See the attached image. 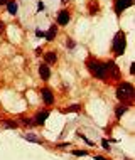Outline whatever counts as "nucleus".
I'll use <instances>...</instances> for the list:
<instances>
[{
  "mask_svg": "<svg viewBox=\"0 0 135 160\" xmlns=\"http://www.w3.org/2000/svg\"><path fill=\"white\" fill-rule=\"evenodd\" d=\"M86 66H88V71L95 78H98V79H101V81H106L108 79L105 62L98 61V59H88V61H86Z\"/></svg>",
  "mask_w": 135,
  "mask_h": 160,
  "instance_id": "obj_1",
  "label": "nucleus"
},
{
  "mask_svg": "<svg viewBox=\"0 0 135 160\" xmlns=\"http://www.w3.org/2000/svg\"><path fill=\"white\" fill-rule=\"evenodd\" d=\"M117 98L120 99L122 103H128L133 99V86L127 83V81H123V83H120L117 86Z\"/></svg>",
  "mask_w": 135,
  "mask_h": 160,
  "instance_id": "obj_2",
  "label": "nucleus"
},
{
  "mask_svg": "<svg viewBox=\"0 0 135 160\" xmlns=\"http://www.w3.org/2000/svg\"><path fill=\"white\" fill-rule=\"evenodd\" d=\"M125 47H127V39H125V32H117L113 37V51L115 56H122L125 52Z\"/></svg>",
  "mask_w": 135,
  "mask_h": 160,
  "instance_id": "obj_3",
  "label": "nucleus"
},
{
  "mask_svg": "<svg viewBox=\"0 0 135 160\" xmlns=\"http://www.w3.org/2000/svg\"><path fill=\"white\" fill-rule=\"evenodd\" d=\"M105 66H106V74H108V78H110V79H113V81L122 79V71H120V68L117 66L113 61H106Z\"/></svg>",
  "mask_w": 135,
  "mask_h": 160,
  "instance_id": "obj_4",
  "label": "nucleus"
},
{
  "mask_svg": "<svg viewBox=\"0 0 135 160\" xmlns=\"http://www.w3.org/2000/svg\"><path fill=\"white\" fill-rule=\"evenodd\" d=\"M41 98H42V101H44V105H47V106L54 105V93L51 91L49 88H42L41 89Z\"/></svg>",
  "mask_w": 135,
  "mask_h": 160,
  "instance_id": "obj_5",
  "label": "nucleus"
},
{
  "mask_svg": "<svg viewBox=\"0 0 135 160\" xmlns=\"http://www.w3.org/2000/svg\"><path fill=\"white\" fill-rule=\"evenodd\" d=\"M132 3H133V0H115V12H117V15H122V12H123L125 8H128Z\"/></svg>",
  "mask_w": 135,
  "mask_h": 160,
  "instance_id": "obj_6",
  "label": "nucleus"
},
{
  "mask_svg": "<svg viewBox=\"0 0 135 160\" xmlns=\"http://www.w3.org/2000/svg\"><path fill=\"white\" fill-rule=\"evenodd\" d=\"M47 118H49V110H42V111H37L32 120H34V125H39V127H41V125L46 123Z\"/></svg>",
  "mask_w": 135,
  "mask_h": 160,
  "instance_id": "obj_7",
  "label": "nucleus"
},
{
  "mask_svg": "<svg viewBox=\"0 0 135 160\" xmlns=\"http://www.w3.org/2000/svg\"><path fill=\"white\" fill-rule=\"evenodd\" d=\"M39 76H41V79H44V81H47L51 78V69H49L47 64H41V66H39Z\"/></svg>",
  "mask_w": 135,
  "mask_h": 160,
  "instance_id": "obj_8",
  "label": "nucleus"
},
{
  "mask_svg": "<svg viewBox=\"0 0 135 160\" xmlns=\"http://www.w3.org/2000/svg\"><path fill=\"white\" fill-rule=\"evenodd\" d=\"M69 19H71L69 12L68 10H61L59 15H58V24L59 25H66V24H69Z\"/></svg>",
  "mask_w": 135,
  "mask_h": 160,
  "instance_id": "obj_9",
  "label": "nucleus"
},
{
  "mask_svg": "<svg viewBox=\"0 0 135 160\" xmlns=\"http://www.w3.org/2000/svg\"><path fill=\"white\" fill-rule=\"evenodd\" d=\"M44 59H46L47 66H49V64H54L56 61H58V52H56V51H47L46 56H44Z\"/></svg>",
  "mask_w": 135,
  "mask_h": 160,
  "instance_id": "obj_10",
  "label": "nucleus"
},
{
  "mask_svg": "<svg viewBox=\"0 0 135 160\" xmlns=\"http://www.w3.org/2000/svg\"><path fill=\"white\" fill-rule=\"evenodd\" d=\"M56 34H58V27H56V25H51L49 31L44 32V37L47 39V41H54V39H56Z\"/></svg>",
  "mask_w": 135,
  "mask_h": 160,
  "instance_id": "obj_11",
  "label": "nucleus"
},
{
  "mask_svg": "<svg viewBox=\"0 0 135 160\" xmlns=\"http://www.w3.org/2000/svg\"><path fill=\"white\" fill-rule=\"evenodd\" d=\"M7 10H8V14L15 15V14H17V10H19V3H17L15 0H8V3H7Z\"/></svg>",
  "mask_w": 135,
  "mask_h": 160,
  "instance_id": "obj_12",
  "label": "nucleus"
},
{
  "mask_svg": "<svg viewBox=\"0 0 135 160\" xmlns=\"http://www.w3.org/2000/svg\"><path fill=\"white\" fill-rule=\"evenodd\" d=\"M22 137L25 138V140H29V142H34V143H44V140L39 138L37 135H34V133H24Z\"/></svg>",
  "mask_w": 135,
  "mask_h": 160,
  "instance_id": "obj_13",
  "label": "nucleus"
},
{
  "mask_svg": "<svg viewBox=\"0 0 135 160\" xmlns=\"http://www.w3.org/2000/svg\"><path fill=\"white\" fill-rule=\"evenodd\" d=\"M2 125L5 128H10V130H15V128H19V122H15V120H10V118H5L2 122Z\"/></svg>",
  "mask_w": 135,
  "mask_h": 160,
  "instance_id": "obj_14",
  "label": "nucleus"
},
{
  "mask_svg": "<svg viewBox=\"0 0 135 160\" xmlns=\"http://www.w3.org/2000/svg\"><path fill=\"white\" fill-rule=\"evenodd\" d=\"M88 10H90V14H91V15L98 14V10H100V5H98V2H96V0H91V2L88 3Z\"/></svg>",
  "mask_w": 135,
  "mask_h": 160,
  "instance_id": "obj_15",
  "label": "nucleus"
},
{
  "mask_svg": "<svg viewBox=\"0 0 135 160\" xmlns=\"http://www.w3.org/2000/svg\"><path fill=\"white\" fill-rule=\"evenodd\" d=\"M127 110H128V106H127V105H120V106H117V108H115V116H117V118H122V115L127 113Z\"/></svg>",
  "mask_w": 135,
  "mask_h": 160,
  "instance_id": "obj_16",
  "label": "nucleus"
},
{
  "mask_svg": "<svg viewBox=\"0 0 135 160\" xmlns=\"http://www.w3.org/2000/svg\"><path fill=\"white\" fill-rule=\"evenodd\" d=\"M19 120H20L19 125H24V127H34V120L29 118V116H20Z\"/></svg>",
  "mask_w": 135,
  "mask_h": 160,
  "instance_id": "obj_17",
  "label": "nucleus"
},
{
  "mask_svg": "<svg viewBox=\"0 0 135 160\" xmlns=\"http://www.w3.org/2000/svg\"><path fill=\"white\" fill-rule=\"evenodd\" d=\"M78 113V111H81V105H71V106H68V108H64L63 110V113Z\"/></svg>",
  "mask_w": 135,
  "mask_h": 160,
  "instance_id": "obj_18",
  "label": "nucleus"
},
{
  "mask_svg": "<svg viewBox=\"0 0 135 160\" xmlns=\"http://www.w3.org/2000/svg\"><path fill=\"white\" fill-rule=\"evenodd\" d=\"M71 153L75 155V157H86V155H88V152H86V150H73Z\"/></svg>",
  "mask_w": 135,
  "mask_h": 160,
  "instance_id": "obj_19",
  "label": "nucleus"
},
{
  "mask_svg": "<svg viewBox=\"0 0 135 160\" xmlns=\"http://www.w3.org/2000/svg\"><path fill=\"white\" fill-rule=\"evenodd\" d=\"M66 46L69 47V49H73V47H75V46H76V42H75V41H73V39H68V41H66Z\"/></svg>",
  "mask_w": 135,
  "mask_h": 160,
  "instance_id": "obj_20",
  "label": "nucleus"
},
{
  "mask_svg": "<svg viewBox=\"0 0 135 160\" xmlns=\"http://www.w3.org/2000/svg\"><path fill=\"white\" fill-rule=\"evenodd\" d=\"M101 145H103V148H105V150H110V147H108V142H106V140H103Z\"/></svg>",
  "mask_w": 135,
  "mask_h": 160,
  "instance_id": "obj_21",
  "label": "nucleus"
},
{
  "mask_svg": "<svg viewBox=\"0 0 135 160\" xmlns=\"http://www.w3.org/2000/svg\"><path fill=\"white\" fill-rule=\"evenodd\" d=\"M95 160H110V158H106V157H101V155H95Z\"/></svg>",
  "mask_w": 135,
  "mask_h": 160,
  "instance_id": "obj_22",
  "label": "nucleus"
},
{
  "mask_svg": "<svg viewBox=\"0 0 135 160\" xmlns=\"http://www.w3.org/2000/svg\"><path fill=\"white\" fill-rule=\"evenodd\" d=\"M3 31H5V24H3L2 20H0V32H3Z\"/></svg>",
  "mask_w": 135,
  "mask_h": 160,
  "instance_id": "obj_23",
  "label": "nucleus"
},
{
  "mask_svg": "<svg viewBox=\"0 0 135 160\" xmlns=\"http://www.w3.org/2000/svg\"><path fill=\"white\" fill-rule=\"evenodd\" d=\"M42 8H44V3L39 2V3H37V10H42Z\"/></svg>",
  "mask_w": 135,
  "mask_h": 160,
  "instance_id": "obj_24",
  "label": "nucleus"
},
{
  "mask_svg": "<svg viewBox=\"0 0 135 160\" xmlns=\"http://www.w3.org/2000/svg\"><path fill=\"white\" fill-rule=\"evenodd\" d=\"M130 72H132V74L135 72V64H130Z\"/></svg>",
  "mask_w": 135,
  "mask_h": 160,
  "instance_id": "obj_25",
  "label": "nucleus"
},
{
  "mask_svg": "<svg viewBox=\"0 0 135 160\" xmlns=\"http://www.w3.org/2000/svg\"><path fill=\"white\" fill-rule=\"evenodd\" d=\"M36 34H37V37H44V32H42V31H37Z\"/></svg>",
  "mask_w": 135,
  "mask_h": 160,
  "instance_id": "obj_26",
  "label": "nucleus"
},
{
  "mask_svg": "<svg viewBox=\"0 0 135 160\" xmlns=\"http://www.w3.org/2000/svg\"><path fill=\"white\" fill-rule=\"evenodd\" d=\"M8 3V0H0V5H7Z\"/></svg>",
  "mask_w": 135,
  "mask_h": 160,
  "instance_id": "obj_27",
  "label": "nucleus"
},
{
  "mask_svg": "<svg viewBox=\"0 0 135 160\" xmlns=\"http://www.w3.org/2000/svg\"><path fill=\"white\" fill-rule=\"evenodd\" d=\"M61 2H63V3H68V2H69V0H61Z\"/></svg>",
  "mask_w": 135,
  "mask_h": 160,
  "instance_id": "obj_28",
  "label": "nucleus"
}]
</instances>
